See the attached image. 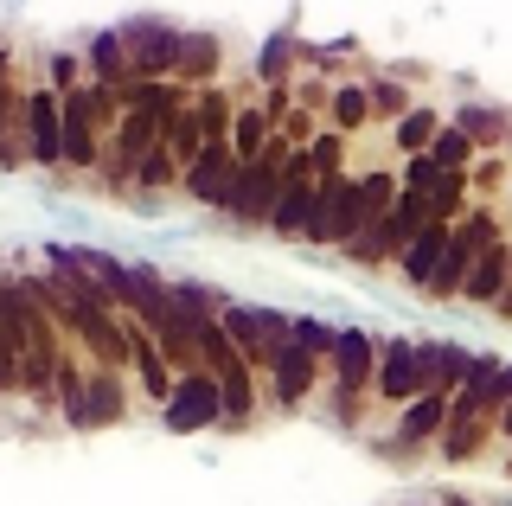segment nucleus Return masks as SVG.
I'll return each mask as SVG.
<instances>
[{
  "mask_svg": "<svg viewBox=\"0 0 512 506\" xmlns=\"http://www.w3.org/2000/svg\"><path fill=\"white\" fill-rule=\"evenodd\" d=\"M288 141L276 135L269 141V154L256 167H237V186H231V199H224V225H237V231H250V225H263L269 231V218H276V199H282V167H288Z\"/></svg>",
  "mask_w": 512,
  "mask_h": 506,
  "instance_id": "1",
  "label": "nucleus"
},
{
  "mask_svg": "<svg viewBox=\"0 0 512 506\" xmlns=\"http://www.w3.org/2000/svg\"><path fill=\"white\" fill-rule=\"evenodd\" d=\"M128 45V65H135V84H173L180 77V52H186V26L160 20V13H135V20L116 26Z\"/></svg>",
  "mask_w": 512,
  "mask_h": 506,
  "instance_id": "2",
  "label": "nucleus"
},
{
  "mask_svg": "<svg viewBox=\"0 0 512 506\" xmlns=\"http://www.w3.org/2000/svg\"><path fill=\"white\" fill-rule=\"evenodd\" d=\"M160 423H167V436H199V430H224V378L212 372H180V385H173V398L160 404Z\"/></svg>",
  "mask_w": 512,
  "mask_h": 506,
  "instance_id": "3",
  "label": "nucleus"
},
{
  "mask_svg": "<svg viewBox=\"0 0 512 506\" xmlns=\"http://www.w3.org/2000/svg\"><path fill=\"white\" fill-rule=\"evenodd\" d=\"M237 148H231V135H212L199 148V161H192L180 173V199H192L199 212H224V199H231V186H237Z\"/></svg>",
  "mask_w": 512,
  "mask_h": 506,
  "instance_id": "4",
  "label": "nucleus"
},
{
  "mask_svg": "<svg viewBox=\"0 0 512 506\" xmlns=\"http://www.w3.org/2000/svg\"><path fill=\"white\" fill-rule=\"evenodd\" d=\"M26 161L58 173L64 167V90L26 84Z\"/></svg>",
  "mask_w": 512,
  "mask_h": 506,
  "instance_id": "5",
  "label": "nucleus"
},
{
  "mask_svg": "<svg viewBox=\"0 0 512 506\" xmlns=\"http://www.w3.org/2000/svg\"><path fill=\"white\" fill-rule=\"evenodd\" d=\"M378 404L404 410L423 398V359H416V334H378Z\"/></svg>",
  "mask_w": 512,
  "mask_h": 506,
  "instance_id": "6",
  "label": "nucleus"
},
{
  "mask_svg": "<svg viewBox=\"0 0 512 506\" xmlns=\"http://www.w3.org/2000/svg\"><path fill=\"white\" fill-rule=\"evenodd\" d=\"M448 410H455V398H442V391H423L416 404H404V410H397V430L384 436V442H391L384 455H404V462H410V455L423 449V442H442Z\"/></svg>",
  "mask_w": 512,
  "mask_h": 506,
  "instance_id": "7",
  "label": "nucleus"
},
{
  "mask_svg": "<svg viewBox=\"0 0 512 506\" xmlns=\"http://www.w3.org/2000/svg\"><path fill=\"white\" fill-rule=\"evenodd\" d=\"M416 359H423V391H442V398H455L461 385H468L474 372V346L461 340H442V334H416Z\"/></svg>",
  "mask_w": 512,
  "mask_h": 506,
  "instance_id": "8",
  "label": "nucleus"
},
{
  "mask_svg": "<svg viewBox=\"0 0 512 506\" xmlns=\"http://www.w3.org/2000/svg\"><path fill=\"white\" fill-rule=\"evenodd\" d=\"M84 71H90L96 90H116V97L135 90V65H128V45H122L116 26H103V33L84 39Z\"/></svg>",
  "mask_w": 512,
  "mask_h": 506,
  "instance_id": "9",
  "label": "nucleus"
},
{
  "mask_svg": "<svg viewBox=\"0 0 512 506\" xmlns=\"http://www.w3.org/2000/svg\"><path fill=\"white\" fill-rule=\"evenodd\" d=\"M320 359L314 353H301V346H288V353L276 359V366H269V404L276 410H301L314 398V385H320Z\"/></svg>",
  "mask_w": 512,
  "mask_h": 506,
  "instance_id": "10",
  "label": "nucleus"
},
{
  "mask_svg": "<svg viewBox=\"0 0 512 506\" xmlns=\"http://www.w3.org/2000/svg\"><path fill=\"white\" fill-rule=\"evenodd\" d=\"M506 289H512V237H500V244H493L487 257L474 263V276H468V289H461V302H468V308H500Z\"/></svg>",
  "mask_w": 512,
  "mask_h": 506,
  "instance_id": "11",
  "label": "nucleus"
},
{
  "mask_svg": "<svg viewBox=\"0 0 512 506\" xmlns=\"http://www.w3.org/2000/svg\"><path fill=\"white\" fill-rule=\"evenodd\" d=\"M448 244H455V225H429V231H423V237H416V244L404 250V257H397V276H404L410 289L423 295L429 282H436V270H442Z\"/></svg>",
  "mask_w": 512,
  "mask_h": 506,
  "instance_id": "12",
  "label": "nucleus"
},
{
  "mask_svg": "<svg viewBox=\"0 0 512 506\" xmlns=\"http://www.w3.org/2000/svg\"><path fill=\"white\" fill-rule=\"evenodd\" d=\"M218 65H224L218 33H199V26H186V52H180V77H173V84H186V90H212V84H218Z\"/></svg>",
  "mask_w": 512,
  "mask_h": 506,
  "instance_id": "13",
  "label": "nucleus"
},
{
  "mask_svg": "<svg viewBox=\"0 0 512 506\" xmlns=\"http://www.w3.org/2000/svg\"><path fill=\"white\" fill-rule=\"evenodd\" d=\"M448 122H455V129H468V135H474V148H493V154L512 148V116H506L500 103H474V97H468Z\"/></svg>",
  "mask_w": 512,
  "mask_h": 506,
  "instance_id": "14",
  "label": "nucleus"
},
{
  "mask_svg": "<svg viewBox=\"0 0 512 506\" xmlns=\"http://www.w3.org/2000/svg\"><path fill=\"white\" fill-rule=\"evenodd\" d=\"M128 417V372L90 366V430H116Z\"/></svg>",
  "mask_w": 512,
  "mask_h": 506,
  "instance_id": "15",
  "label": "nucleus"
},
{
  "mask_svg": "<svg viewBox=\"0 0 512 506\" xmlns=\"http://www.w3.org/2000/svg\"><path fill=\"white\" fill-rule=\"evenodd\" d=\"M205 141H212V116H205V97H186V109H173V122H167V148L180 154V167H192Z\"/></svg>",
  "mask_w": 512,
  "mask_h": 506,
  "instance_id": "16",
  "label": "nucleus"
},
{
  "mask_svg": "<svg viewBox=\"0 0 512 506\" xmlns=\"http://www.w3.org/2000/svg\"><path fill=\"white\" fill-rule=\"evenodd\" d=\"M474 173H461V167H448L436 186H429V218H436V225H461V218L474 212Z\"/></svg>",
  "mask_w": 512,
  "mask_h": 506,
  "instance_id": "17",
  "label": "nucleus"
},
{
  "mask_svg": "<svg viewBox=\"0 0 512 506\" xmlns=\"http://www.w3.org/2000/svg\"><path fill=\"white\" fill-rule=\"evenodd\" d=\"M442 122H448V116H442L436 103H416L410 116H404V122L391 129L397 154H404V161H410V154H429V148H436V135H442Z\"/></svg>",
  "mask_w": 512,
  "mask_h": 506,
  "instance_id": "18",
  "label": "nucleus"
},
{
  "mask_svg": "<svg viewBox=\"0 0 512 506\" xmlns=\"http://www.w3.org/2000/svg\"><path fill=\"white\" fill-rule=\"evenodd\" d=\"M327 116L340 135H359L372 122V84H333L327 90Z\"/></svg>",
  "mask_w": 512,
  "mask_h": 506,
  "instance_id": "19",
  "label": "nucleus"
},
{
  "mask_svg": "<svg viewBox=\"0 0 512 506\" xmlns=\"http://www.w3.org/2000/svg\"><path fill=\"white\" fill-rule=\"evenodd\" d=\"M301 58H308V45H301L295 33H269L263 58H256V77L276 84V90H288V71H301Z\"/></svg>",
  "mask_w": 512,
  "mask_h": 506,
  "instance_id": "20",
  "label": "nucleus"
},
{
  "mask_svg": "<svg viewBox=\"0 0 512 506\" xmlns=\"http://www.w3.org/2000/svg\"><path fill=\"white\" fill-rule=\"evenodd\" d=\"M493 436H500V423H448L442 442H436V455H442L448 468H461V462H474V455L487 449Z\"/></svg>",
  "mask_w": 512,
  "mask_h": 506,
  "instance_id": "21",
  "label": "nucleus"
},
{
  "mask_svg": "<svg viewBox=\"0 0 512 506\" xmlns=\"http://www.w3.org/2000/svg\"><path fill=\"white\" fill-rule=\"evenodd\" d=\"M180 173H186V167H180V154H173L167 141H160V148L148 154V161H141V173H135V193H141V199H160L167 186L180 193Z\"/></svg>",
  "mask_w": 512,
  "mask_h": 506,
  "instance_id": "22",
  "label": "nucleus"
},
{
  "mask_svg": "<svg viewBox=\"0 0 512 506\" xmlns=\"http://www.w3.org/2000/svg\"><path fill=\"white\" fill-rule=\"evenodd\" d=\"M256 366H237L231 378H224V430H244V423L256 417Z\"/></svg>",
  "mask_w": 512,
  "mask_h": 506,
  "instance_id": "23",
  "label": "nucleus"
},
{
  "mask_svg": "<svg viewBox=\"0 0 512 506\" xmlns=\"http://www.w3.org/2000/svg\"><path fill=\"white\" fill-rule=\"evenodd\" d=\"M173 302L186 314H199V321H212V314L231 308V295H224L218 282H205V276H173Z\"/></svg>",
  "mask_w": 512,
  "mask_h": 506,
  "instance_id": "24",
  "label": "nucleus"
},
{
  "mask_svg": "<svg viewBox=\"0 0 512 506\" xmlns=\"http://www.w3.org/2000/svg\"><path fill=\"white\" fill-rule=\"evenodd\" d=\"M295 346L314 353L320 366H333V353H340V321H327V314H295Z\"/></svg>",
  "mask_w": 512,
  "mask_h": 506,
  "instance_id": "25",
  "label": "nucleus"
},
{
  "mask_svg": "<svg viewBox=\"0 0 512 506\" xmlns=\"http://www.w3.org/2000/svg\"><path fill=\"white\" fill-rule=\"evenodd\" d=\"M429 161H436L442 173H448V167L474 173V135H468V129H455V122H442V135H436V148H429Z\"/></svg>",
  "mask_w": 512,
  "mask_h": 506,
  "instance_id": "26",
  "label": "nucleus"
},
{
  "mask_svg": "<svg viewBox=\"0 0 512 506\" xmlns=\"http://www.w3.org/2000/svg\"><path fill=\"white\" fill-rule=\"evenodd\" d=\"M410 109H416V97H410L404 84H397V77H372V116H384V122L397 129Z\"/></svg>",
  "mask_w": 512,
  "mask_h": 506,
  "instance_id": "27",
  "label": "nucleus"
},
{
  "mask_svg": "<svg viewBox=\"0 0 512 506\" xmlns=\"http://www.w3.org/2000/svg\"><path fill=\"white\" fill-rule=\"evenodd\" d=\"M308 154H314L320 180H327V173H346V135H340V129H320V135L308 141Z\"/></svg>",
  "mask_w": 512,
  "mask_h": 506,
  "instance_id": "28",
  "label": "nucleus"
},
{
  "mask_svg": "<svg viewBox=\"0 0 512 506\" xmlns=\"http://www.w3.org/2000/svg\"><path fill=\"white\" fill-rule=\"evenodd\" d=\"M436 180H442V167L429 161V154H410V161H404V186H416V193H429Z\"/></svg>",
  "mask_w": 512,
  "mask_h": 506,
  "instance_id": "29",
  "label": "nucleus"
},
{
  "mask_svg": "<svg viewBox=\"0 0 512 506\" xmlns=\"http://www.w3.org/2000/svg\"><path fill=\"white\" fill-rule=\"evenodd\" d=\"M39 205L58 218V225H71V231H90V212H77V205H64L58 193H39Z\"/></svg>",
  "mask_w": 512,
  "mask_h": 506,
  "instance_id": "30",
  "label": "nucleus"
},
{
  "mask_svg": "<svg viewBox=\"0 0 512 506\" xmlns=\"http://www.w3.org/2000/svg\"><path fill=\"white\" fill-rule=\"evenodd\" d=\"M500 180H506V154H493V161L474 167V193H500Z\"/></svg>",
  "mask_w": 512,
  "mask_h": 506,
  "instance_id": "31",
  "label": "nucleus"
},
{
  "mask_svg": "<svg viewBox=\"0 0 512 506\" xmlns=\"http://www.w3.org/2000/svg\"><path fill=\"white\" fill-rule=\"evenodd\" d=\"M500 442H512V404H506V417H500Z\"/></svg>",
  "mask_w": 512,
  "mask_h": 506,
  "instance_id": "32",
  "label": "nucleus"
},
{
  "mask_svg": "<svg viewBox=\"0 0 512 506\" xmlns=\"http://www.w3.org/2000/svg\"><path fill=\"white\" fill-rule=\"evenodd\" d=\"M493 314H500V321H512V289H506V302H500V308H493Z\"/></svg>",
  "mask_w": 512,
  "mask_h": 506,
  "instance_id": "33",
  "label": "nucleus"
},
{
  "mask_svg": "<svg viewBox=\"0 0 512 506\" xmlns=\"http://www.w3.org/2000/svg\"><path fill=\"white\" fill-rule=\"evenodd\" d=\"M506 481H512V455H506Z\"/></svg>",
  "mask_w": 512,
  "mask_h": 506,
  "instance_id": "34",
  "label": "nucleus"
},
{
  "mask_svg": "<svg viewBox=\"0 0 512 506\" xmlns=\"http://www.w3.org/2000/svg\"><path fill=\"white\" fill-rule=\"evenodd\" d=\"M410 506H423V500H410ZM429 506H436V500H429Z\"/></svg>",
  "mask_w": 512,
  "mask_h": 506,
  "instance_id": "35",
  "label": "nucleus"
}]
</instances>
